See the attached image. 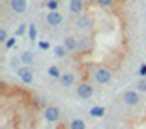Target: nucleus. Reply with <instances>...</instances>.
<instances>
[{"label": "nucleus", "mask_w": 146, "mask_h": 129, "mask_svg": "<svg viewBox=\"0 0 146 129\" xmlns=\"http://www.w3.org/2000/svg\"><path fill=\"white\" fill-rule=\"evenodd\" d=\"M73 26H75V29L79 31V35H91V33H93V29H95L93 15L88 13V11L80 13V15H75Z\"/></svg>", "instance_id": "nucleus-1"}, {"label": "nucleus", "mask_w": 146, "mask_h": 129, "mask_svg": "<svg viewBox=\"0 0 146 129\" xmlns=\"http://www.w3.org/2000/svg\"><path fill=\"white\" fill-rule=\"evenodd\" d=\"M90 73H91L93 82L99 84V86H108L110 82L113 80V71L108 66H102V64H95V66H91Z\"/></svg>", "instance_id": "nucleus-2"}, {"label": "nucleus", "mask_w": 146, "mask_h": 129, "mask_svg": "<svg viewBox=\"0 0 146 129\" xmlns=\"http://www.w3.org/2000/svg\"><path fill=\"white\" fill-rule=\"evenodd\" d=\"M75 93L80 100H90L91 96L95 95V86L91 84L90 80H80L79 84L75 86Z\"/></svg>", "instance_id": "nucleus-3"}, {"label": "nucleus", "mask_w": 146, "mask_h": 129, "mask_svg": "<svg viewBox=\"0 0 146 129\" xmlns=\"http://www.w3.org/2000/svg\"><path fill=\"white\" fill-rule=\"evenodd\" d=\"M121 102L128 107H135V105L141 104V93L137 89H126L121 95Z\"/></svg>", "instance_id": "nucleus-4"}, {"label": "nucleus", "mask_w": 146, "mask_h": 129, "mask_svg": "<svg viewBox=\"0 0 146 129\" xmlns=\"http://www.w3.org/2000/svg\"><path fill=\"white\" fill-rule=\"evenodd\" d=\"M60 118H62V111L57 105H48V107L44 109V120L46 122L57 124V122H60Z\"/></svg>", "instance_id": "nucleus-5"}, {"label": "nucleus", "mask_w": 146, "mask_h": 129, "mask_svg": "<svg viewBox=\"0 0 146 129\" xmlns=\"http://www.w3.org/2000/svg\"><path fill=\"white\" fill-rule=\"evenodd\" d=\"M17 75L18 78H20L24 84H33V80H35V71H33V67L31 66H22V67H18L17 69Z\"/></svg>", "instance_id": "nucleus-6"}, {"label": "nucleus", "mask_w": 146, "mask_h": 129, "mask_svg": "<svg viewBox=\"0 0 146 129\" xmlns=\"http://www.w3.org/2000/svg\"><path fill=\"white\" fill-rule=\"evenodd\" d=\"M62 22H64V15L60 13V9L46 13V24L49 27H58V26H62Z\"/></svg>", "instance_id": "nucleus-7"}, {"label": "nucleus", "mask_w": 146, "mask_h": 129, "mask_svg": "<svg viewBox=\"0 0 146 129\" xmlns=\"http://www.w3.org/2000/svg\"><path fill=\"white\" fill-rule=\"evenodd\" d=\"M93 49L91 35H79V53H90Z\"/></svg>", "instance_id": "nucleus-8"}, {"label": "nucleus", "mask_w": 146, "mask_h": 129, "mask_svg": "<svg viewBox=\"0 0 146 129\" xmlns=\"http://www.w3.org/2000/svg\"><path fill=\"white\" fill-rule=\"evenodd\" d=\"M62 44L68 47L70 53H79V35H66Z\"/></svg>", "instance_id": "nucleus-9"}, {"label": "nucleus", "mask_w": 146, "mask_h": 129, "mask_svg": "<svg viewBox=\"0 0 146 129\" xmlns=\"http://www.w3.org/2000/svg\"><path fill=\"white\" fill-rule=\"evenodd\" d=\"M62 87H75L77 86V78H75V73L73 71H62L60 78H58Z\"/></svg>", "instance_id": "nucleus-10"}, {"label": "nucleus", "mask_w": 146, "mask_h": 129, "mask_svg": "<svg viewBox=\"0 0 146 129\" xmlns=\"http://www.w3.org/2000/svg\"><path fill=\"white\" fill-rule=\"evenodd\" d=\"M9 7L13 9V13L22 15L27 9V0H9Z\"/></svg>", "instance_id": "nucleus-11"}, {"label": "nucleus", "mask_w": 146, "mask_h": 129, "mask_svg": "<svg viewBox=\"0 0 146 129\" xmlns=\"http://www.w3.org/2000/svg\"><path fill=\"white\" fill-rule=\"evenodd\" d=\"M70 11L73 15H80L86 11V2L84 0H70Z\"/></svg>", "instance_id": "nucleus-12"}, {"label": "nucleus", "mask_w": 146, "mask_h": 129, "mask_svg": "<svg viewBox=\"0 0 146 129\" xmlns=\"http://www.w3.org/2000/svg\"><path fill=\"white\" fill-rule=\"evenodd\" d=\"M53 53H55V57H57V58H66L70 51H68V47L64 44H58V45H55V47H53Z\"/></svg>", "instance_id": "nucleus-13"}, {"label": "nucleus", "mask_w": 146, "mask_h": 129, "mask_svg": "<svg viewBox=\"0 0 146 129\" xmlns=\"http://www.w3.org/2000/svg\"><path fill=\"white\" fill-rule=\"evenodd\" d=\"M20 62L24 64V66H33V62H35V55L31 53V51H24L20 55Z\"/></svg>", "instance_id": "nucleus-14"}, {"label": "nucleus", "mask_w": 146, "mask_h": 129, "mask_svg": "<svg viewBox=\"0 0 146 129\" xmlns=\"http://www.w3.org/2000/svg\"><path fill=\"white\" fill-rule=\"evenodd\" d=\"M42 6L48 9V11H58V9H60V0H46Z\"/></svg>", "instance_id": "nucleus-15"}, {"label": "nucleus", "mask_w": 146, "mask_h": 129, "mask_svg": "<svg viewBox=\"0 0 146 129\" xmlns=\"http://www.w3.org/2000/svg\"><path fill=\"white\" fill-rule=\"evenodd\" d=\"M104 113H106V109H104L102 105H93V107L90 109V116H95V118L104 116Z\"/></svg>", "instance_id": "nucleus-16"}, {"label": "nucleus", "mask_w": 146, "mask_h": 129, "mask_svg": "<svg viewBox=\"0 0 146 129\" xmlns=\"http://www.w3.org/2000/svg\"><path fill=\"white\" fill-rule=\"evenodd\" d=\"M70 129H86V122L82 118H73L70 122Z\"/></svg>", "instance_id": "nucleus-17"}, {"label": "nucleus", "mask_w": 146, "mask_h": 129, "mask_svg": "<svg viewBox=\"0 0 146 129\" xmlns=\"http://www.w3.org/2000/svg\"><path fill=\"white\" fill-rule=\"evenodd\" d=\"M48 75L51 76V78H60L62 71H60V67H58V66H49L48 67Z\"/></svg>", "instance_id": "nucleus-18"}, {"label": "nucleus", "mask_w": 146, "mask_h": 129, "mask_svg": "<svg viewBox=\"0 0 146 129\" xmlns=\"http://www.w3.org/2000/svg\"><path fill=\"white\" fill-rule=\"evenodd\" d=\"M95 2H97V6L99 7H102V9H110L113 6V4H115V0H95Z\"/></svg>", "instance_id": "nucleus-19"}, {"label": "nucleus", "mask_w": 146, "mask_h": 129, "mask_svg": "<svg viewBox=\"0 0 146 129\" xmlns=\"http://www.w3.org/2000/svg\"><path fill=\"white\" fill-rule=\"evenodd\" d=\"M135 89L139 93H146V78H139V82L135 84Z\"/></svg>", "instance_id": "nucleus-20"}, {"label": "nucleus", "mask_w": 146, "mask_h": 129, "mask_svg": "<svg viewBox=\"0 0 146 129\" xmlns=\"http://www.w3.org/2000/svg\"><path fill=\"white\" fill-rule=\"evenodd\" d=\"M26 29H27V24H20L17 27V31H15V36L18 38V36H24L26 35Z\"/></svg>", "instance_id": "nucleus-21"}, {"label": "nucleus", "mask_w": 146, "mask_h": 129, "mask_svg": "<svg viewBox=\"0 0 146 129\" xmlns=\"http://www.w3.org/2000/svg\"><path fill=\"white\" fill-rule=\"evenodd\" d=\"M15 45H17V36H11V38H7V42L4 44V47L11 49V47H15Z\"/></svg>", "instance_id": "nucleus-22"}, {"label": "nucleus", "mask_w": 146, "mask_h": 129, "mask_svg": "<svg viewBox=\"0 0 146 129\" xmlns=\"http://www.w3.org/2000/svg\"><path fill=\"white\" fill-rule=\"evenodd\" d=\"M29 38H31V42L36 40V27H35V24H29Z\"/></svg>", "instance_id": "nucleus-23"}, {"label": "nucleus", "mask_w": 146, "mask_h": 129, "mask_svg": "<svg viewBox=\"0 0 146 129\" xmlns=\"http://www.w3.org/2000/svg\"><path fill=\"white\" fill-rule=\"evenodd\" d=\"M0 42H2V44L7 42V29H6V27H0Z\"/></svg>", "instance_id": "nucleus-24"}, {"label": "nucleus", "mask_w": 146, "mask_h": 129, "mask_svg": "<svg viewBox=\"0 0 146 129\" xmlns=\"http://www.w3.org/2000/svg\"><path fill=\"white\" fill-rule=\"evenodd\" d=\"M36 45H38V49H42V51H48V49H51V45H49L48 40H42V42H38Z\"/></svg>", "instance_id": "nucleus-25"}, {"label": "nucleus", "mask_w": 146, "mask_h": 129, "mask_svg": "<svg viewBox=\"0 0 146 129\" xmlns=\"http://www.w3.org/2000/svg\"><path fill=\"white\" fill-rule=\"evenodd\" d=\"M137 75H139L141 78H146V64H143V66L139 67V71H137Z\"/></svg>", "instance_id": "nucleus-26"}, {"label": "nucleus", "mask_w": 146, "mask_h": 129, "mask_svg": "<svg viewBox=\"0 0 146 129\" xmlns=\"http://www.w3.org/2000/svg\"><path fill=\"white\" fill-rule=\"evenodd\" d=\"M84 2H90V0H84Z\"/></svg>", "instance_id": "nucleus-27"}]
</instances>
